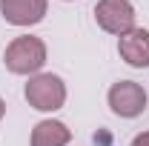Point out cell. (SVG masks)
I'll return each mask as SVG.
<instances>
[{"instance_id":"ba28073f","label":"cell","mask_w":149,"mask_h":146,"mask_svg":"<svg viewBox=\"0 0 149 146\" xmlns=\"http://www.w3.org/2000/svg\"><path fill=\"white\" fill-rule=\"evenodd\" d=\"M132 146H149V132H141V135L132 140Z\"/></svg>"},{"instance_id":"8992f818","label":"cell","mask_w":149,"mask_h":146,"mask_svg":"<svg viewBox=\"0 0 149 146\" xmlns=\"http://www.w3.org/2000/svg\"><path fill=\"white\" fill-rule=\"evenodd\" d=\"M118 52L120 57L135 69H149V32L146 29H132L118 37Z\"/></svg>"},{"instance_id":"9c48e42d","label":"cell","mask_w":149,"mask_h":146,"mask_svg":"<svg viewBox=\"0 0 149 146\" xmlns=\"http://www.w3.org/2000/svg\"><path fill=\"white\" fill-rule=\"evenodd\" d=\"M3 115H6V103H3V97H0V120H3Z\"/></svg>"},{"instance_id":"6da1fadb","label":"cell","mask_w":149,"mask_h":146,"mask_svg":"<svg viewBox=\"0 0 149 146\" xmlns=\"http://www.w3.org/2000/svg\"><path fill=\"white\" fill-rule=\"evenodd\" d=\"M3 60L12 74H37L46 63V43L35 35H20L6 46Z\"/></svg>"},{"instance_id":"7a4b0ae2","label":"cell","mask_w":149,"mask_h":146,"mask_svg":"<svg viewBox=\"0 0 149 146\" xmlns=\"http://www.w3.org/2000/svg\"><path fill=\"white\" fill-rule=\"evenodd\" d=\"M26 100L29 106L37 112H57L63 103H66V83L52 72H43V74H35L29 77L26 83Z\"/></svg>"},{"instance_id":"52a82bcc","label":"cell","mask_w":149,"mask_h":146,"mask_svg":"<svg viewBox=\"0 0 149 146\" xmlns=\"http://www.w3.org/2000/svg\"><path fill=\"white\" fill-rule=\"evenodd\" d=\"M72 140V132L60 120H40L32 129V146H66Z\"/></svg>"},{"instance_id":"5b68a950","label":"cell","mask_w":149,"mask_h":146,"mask_svg":"<svg viewBox=\"0 0 149 146\" xmlns=\"http://www.w3.org/2000/svg\"><path fill=\"white\" fill-rule=\"evenodd\" d=\"M49 0H0V15L12 26H35L46 17Z\"/></svg>"},{"instance_id":"3957f363","label":"cell","mask_w":149,"mask_h":146,"mask_svg":"<svg viewBox=\"0 0 149 146\" xmlns=\"http://www.w3.org/2000/svg\"><path fill=\"white\" fill-rule=\"evenodd\" d=\"M109 109L118 115V117H138L143 115V109L149 106L146 89L135 80H118L109 89Z\"/></svg>"},{"instance_id":"277c9868","label":"cell","mask_w":149,"mask_h":146,"mask_svg":"<svg viewBox=\"0 0 149 146\" xmlns=\"http://www.w3.org/2000/svg\"><path fill=\"white\" fill-rule=\"evenodd\" d=\"M95 20H97V26L103 32L120 37L135 29V6L129 0H97Z\"/></svg>"}]
</instances>
